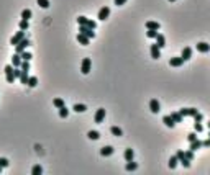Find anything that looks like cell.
Returning a JSON list of instances; mask_svg holds the SVG:
<instances>
[{"instance_id":"1","label":"cell","mask_w":210,"mask_h":175,"mask_svg":"<svg viewBox=\"0 0 210 175\" xmlns=\"http://www.w3.org/2000/svg\"><path fill=\"white\" fill-rule=\"evenodd\" d=\"M28 46H30V39L25 36V38H23V39H21V41L17 44V46H15V51H17V54H21V52H23V51H25Z\"/></svg>"},{"instance_id":"2","label":"cell","mask_w":210,"mask_h":175,"mask_svg":"<svg viewBox=\"0 0 210 175\" xmlns=\"http://www.w3.org/2000/svg\"><path fill=\"white\" fill-rule=\"evenodd\" d=\"M25 36H26V33L23 31V29H20L18 33H15V34L12 36V39H10V44H12V46H17V44H18V43H20Z\"/></svg>"},{"instance_id":"3","label":"cell","mask_w":210,"mask_h":175,"mask_svg":"<svg viewBox=\"0 0 210 175\" xmlns=\"http://www.w3.org/2000/svg\"><path fill=\"white\" fill-rule=\"evenodd\" d=\"M79 33L84 34V36H87L89 39H91V38H95V31H94V29L89 28V26H84V25L79 26Z\"/></svg>"},{"instance_id":"4","label":"cell","mask_w":210,"mask_h":175,"mask_svg":"<svg viewBox=\"0 0 210 175\" xmlns=\"http://www.w3.org/2000/svg\"><path fill=\"white\" fill-rule=\"evenodd\" d=\"M91 67H92L91 57H84L82 64H81V72H82V74H89V72H91Z\"/></svg>"},{"instance_id":"5","label":"cell","mask_w":210,"mask_h":175,"mask_svg":"<svg viewBox=\"0 0 210 175\" xmlns=\"http://www.w3.org/2000/svg\"><path fill=\"white\" fill-rule=\"evenodd\" d=\"M108 17H110V8H108V7H102V8L99 10V15H97V18H99V20H102V21H105Z\"/></svg>"},{"instance_id":"6","label":"cell","mask_w":210,"mask_h":175,"mask_svg":"<svg viewBox=\"0 0 210 175\" xmlns=\"http://www.w3.org/2000/svg\"><path fill=\"white\" fill-rule=\"evenodd\" d=\"M5 75H7V82L8 83H13L15 80V75H13V66H5Z\"/></svg>"},{"instance_id":"7","label":"cell","mask_w":210,"mask_h":175,"mask_svg":"<svg viewBox=\"0 0 210 175\" xmlns=\"http://www.w3.org/2000/svg\"><path fill=\"white\" fill-rule=\"evenodd\" d=\"M179 113L182 115V118L184 116H194L195 113H199V110L197 108H181L179 110Z\"/></svg>"},{"instance_id":"8","label":"cell","mask_w":210,"mask_h":175,"mask_svg":"<svg viewBox=\"0 0 210 175\" xmlns=\"http://www.w3.org/2000/svg\"><path fill=\"white\" fill-rule=\"evenodd\" d=\"M149 110H151V113H159L161 111V105H159V102H158L156 98H153V100L149 102Z\"/></svg>"},{"instance_id":"9","label":"cell","mask_w":210,"mask_h":175,"mask_svg":"<svg viewBox=\"0 0 210 175\" xmlns=\"http://www.w3.org/2000/svg\"><path fill=\"white\" fill-rule=\"evenodd\" d=\"M103 120H105V110L99 108L97 110V113H95V116H94V121L95 123H102Z\"/></svg>"},{"instance_id":"10","label":"cell","mask_w":210,"mask_h":175,"mask_svg":"<svg viewBox=\"0 0 210 175\" xmlns=\"http://www.w3.org/2000/svg\"><path fill=\"white\" fill-rule=\"evenodd\" d=\"M149 52H151V57H153V59H159V57H161V49L158 48V44H151V49H149Z\"/></svg>"},{"instance_id":"11","label":"cell","mask_w":210,"mask_h":175,"mask_svg":"<svg viewBox=\"0 0 210 175\" xmlns=\"http://www.w3.org/2000/svg\"><path fill=\"white\" fill-rule=\"evenodd\" d=\"M182 64H184V59L182 57H171L169 59V66H173V67H181Z\"/></svg>"},{"instance_id":"12","label":"cell","mask_w":210,"mask_h":175,"mask_svg":"<svg viewBox=\"0 0 210 175\" xmlns=\"http://www.w3.org/2000/svg\"><path fill=\"white\" fill-rule=\"evenodd\" d=\"M113 147L112 146H103L102 149H100V155H103V157H108V155H112L113 154Z\"/></svg>"},{"instance_id":"13","label":"cell","mask_w":210,"mask_h":175,"mask_svg":"<svg viewBox=\"0 0 210 175\" xmlns=\"http://www.w3.org/2000/svg\"><path fill=\"white\" fill-rule=\"evenodd\" d=\"M163 123H164L168 128H174V126H176V121L171 118V115H166V116H163Z\"/></svg>"},{"instance_id":"14","label":"cell","mask_w":210,"mask_h":175,"mask_svg":"<svg viewBox=\"0 0 210 175\" xmlns=\"http://www.w3.org/2000/svg\"><path fill=\"white\" fill-rule=\"evenodd\" d=\"M195 48H197L199 52H209L210 51V44H207V43H197Z\"/></svg>"},{"instance_id":"15","label":"cell","mask_w":210,"mask_h":175,"mask_svg":"<svg viewBox=\"0 0 210 175\" xmlns=\"http://www.w3.org/2000/svg\"><path fill=\"white\" fill-rule=\"evenodd\" d=\"M156 44H158V48H159V49H163V48L166 46V38L163 36V34H159V33L156 34Z\"/></svg>"},{"instance_id":"16","label":"cell","mask_w":210,"mask_h":175,"mask_svg":"<svg viewBox=\"0 0 210 175\" xmlns=\"http://www.w3.org/2000/svg\"><path fill=\"white\" fill-rule=\"evenodd\" d=\"M190 56H192V49H190V48H184V49H182V54H181V57L184 59V61H189V59H190Z\"/></svg>"},{"instance_id":"17","label":"cell","mask_w":210,"mask_h":175,"mask_svg":"<svg viewBox=\"0 0 210 175\" xmlns=\"http://www.w3.org/2000/svg\"><path fill=\"white\" fill-rule=\"evenodd\" d=\"M21 64V56L20 54H13L12 56V66L13 67H20Z\"/></svg>"},{"instance_id":"18","label":"cell","mask_w":210,"mask_h":175,"mask_svg":"<svg viewBox=\"0 0 210 175\" xmlns=\"http://www.w3.org/2000/svg\"><path fill=\"white\" fill-rule=\"evenodd\" d=\"M125 160L127 162H130V160H133V157H135V152H133V149H125V154H123Z\"/></svg>"},{"instance_id":"19","label":"cell","mask_w":210,"mask_h":175,"mask_svg":"<svg viewBox=\"0 0 210 175\" xmlns=\"http://www.w3.org/2000/svg\"><path fill=\"white\" fill-rule=\"evenodd\" d=\"M110 133L113 134V136H117V138H122V136H123V131H122L118 126H112V128H110Z\"/></svg>"},{"instance_id":"20","label":"cell","mask_w":210,"mask_h":175,"mask_svg":"<svg viewBox=\"0 0 210 175\" xmlns=\"http://www.w3.org/2000/svg\"><path fill=\"white\" fill-rule=\"evenodd\" d=\"M146 28H148V29H159L161 25L158 23V21H151V20H149V21H146Z\"/></svg>"},{"instance_id":"21","label":"cell","mask_w":210,"mask_h":175,"mask_svg":"<svg viewBox=\"0 0 210 175\" xmlns=\"http://www.w3.org/2000/svg\"><path fill=\"white\" fill-rule=\"evenodd\" d=\"M77 41L81 43L82 46H87V44H89V38L84 36V34H81V33H77Z\"/></svg>"},{"instance_id":"22","label":"cell","mask_w":210,"mask_h":175,"mask_svg":"<svg viewBox=\"0 0 210 175\" xmlns=\"http://www.w3.org/2000/svg\"><path fill=\"white\" fill-rule=\"evenodd\" d=\"M200 147H202V141H199V139L190 142V150H194V152H195L197 149H200Z\"/></svg>"},{"instance_id":"23","label":"cell","mask_w":210,"mask_h":175,"mask_svg":"<svg viewBox=\"0 0 210 175\" xmlns=\"http://www.w3.org/2000/svg\"><path fill=\"white\" fill-rule=\"evenodd\" d=\"M125 169H127L128 172H133V170H136V169H138V164H136V162H133V160H130V162H127Z\"/></svg>"},{"instance_id":"24","label":"cell","mask_w":210,"mask_h":175,"mask_svg":"<svg viewBox=\"0 0 210 175\" xmlns=\"http://www.w3.org/2000/svg\"><path fill=\"white\" fill-rule=\"evenodd\" d=\"M72 110H74V111H77V113H84V111H87V106H86V105L76 103L74 106H72Z\"/></svg>"},{"instance_id":"25","label":"cell","mask_w":210,"mask_h":175,"mask_svg":"<svg viewBox=\"0 0 210 175\" xmlns=\"http://www.w3.org/2000/svg\"><path fill=\"white\" fill-rule=\"evenodd\" d=\"M171 118H173L176 123H182V115L179 111H174V113H171Z\"/></svg>"},{"instance_id":"26","label":"cell","mask_w":210,"mask_h":175,"mask_svg":"<svg viewBox=\"0 0 210 175\" xmlns=\"http://www.w3.org/2000/svg\"><path fill=\"white\" fill-rule=\"evenodd\" d=\"M87 138H89V139H94V141H95V139L100 138V133H99V131H89V133H87Z\"/></svg>"},{"instance_id":"27","label":"cell","mask_w":210,"mask_h":175,"mask_svg":"<svg viewBox=\"0 0 210 175\" xmlns=\"http://www.w3.org/2000/svg\"><path fill=\"white\" fill-rule=\"evenodd\" d=\"M89 20H91V18H87V17H79L77 18V25L79 26H81V25L87 26V25H89Z\"/></svg>"},{"instance_id":"28","label":"cell","mask_w":210,"mask_h":175,"mask_svg":"<svg viewBox=\"0 0 210 175\" xmlns=\"http://www.w3.org/2000/svg\"><path fill=\"white\" fill-rule=\"evenodd\" d=\"M26 85H28V87H31V88L36 87V85H38V79H36V77H28V82H26Z\"/></svg>"},{"instance_id":"29","label":"cell","mask_w":210,"mask_h":175,"mask_svg":"<svg viewBox=\"0 0 210 175\" xmlns=\"http://www.w3.org/2000/svg\"><path fill=\"white\" fill-rule=\"evenodd\" d=\"M28 77H30V75H28V71H21L20 82H21V83H25V85H26V82H28Z\"/></svg>"},{"instance_id":"30","label":"cell","mask_w":210,"mask_h":175,"mask_svg":"<svg viewBox=\"0 0 210 175\" xmlns=\"http://www.w3.org/2000/svg\"><path fill=\"white\" fill-rule=\"evenodd\" d=\"M53 105H54V106H56V108H61V106H64V105H66V103H64V100H62V98H54V100H53Z\"/></svg>"},{"instance_id":"31","label":"cell","mask_w":210,"mask_h":175,"mask_svg":"<svg viewBox=\"0 0 210 175\" xmlns=\"http://www.w3.org/2000/svg\"><path fill=\"white\" fill-rule=\"evenodd\" d=\"M41 174H43L41 165H33V169H31V175H41Z\"/></svg>"},{"instance_id":"32","label":"cell","mask_w":210,"mask_h":175,"mask_svg":"<svg viewBox=\"0 0 210 175\" xmlns=\"http://www.w3.org/2000/svg\"><path fill=\"white\" fill-rule=\"evenodd\" d=\"M30 18H31V10L25 8L21 12V20H30Z\"/></svg>"},{"instance_id":"33","label":"cell","mask_w":210,"mask_h":175,"mask_svg":"<svg viewBox=\"0 0 210 175\" xmlns=\"http://www.w3.org/2000/svg\"><path fill=\"white\" fill-rule=\"evenodd\" d=\"M20 56H21V61H31V59H33V54H31V52H26V51H23Z\"/></svg>"},{"instance_id":"34","label":"cell","mask_w":210,"mask_h":175,"mask_svg":"<svg viewBox=\"0 0 210 175\" xmlns=\"http://www.w3.org/2000/svg\"><path fill=\"white\" fill-rule=\"evenodd\" d=\"M177 162H179V159H177V155H173V157L169 159V167H171V169H176Z\"/></svg>"},{"instance_id":"35","label":"cell","mask_w":210,"mask_h":175,"mask_svg":"<svg viewBox=\"0 0 210 175\" xmlns=\"http://www.w3.org/2000/svg\"><path fill=\"white\" fill-rule=\"evenodd\" d=\"M67 115H69V110H67L66 105H64V106L59 108V116H61V118H67Z\"/></svg>"},{"instance_id":"36","label":"cell","mask_w":210,"mask_h":175,"mask_svg":"<svg viewBox=\"0 0 210 175\" xmlns=\"http://www.w3.org/2000/svg\"><path fill=\"white\" fill-rule=\"evenodd\" d=\"M179 162H181L182 165L185 167V169H187V167H190V159H187L185 155H184V157H181V159H179Z\"/></svg>"},{"instance_id":"37","label":"cell","mask_w":210,"mask_h":175,"mask_svg":"<svg viewBox=\"0 0 210 175\" xmlns=\"http://www.w3.org/2000/svg\"><path fill=\"white\" fill-rule=\"evenodd\" d=\"M18 26H20V29L26 31V29L30 28V23H28V20H21V21H20V25H18Z\"/></svg>"},{"instance_id":"38","label":"cell","mask_w":210,"mask_h":175,"mask_svg":"<svg viewBox=\"0 0 210 175\" xmlns=\"http://www.w3.org/2000/svg\"><path fill=\"white\" fill-rule=\"evenodd\" d=\"M20 69L21 71H30V61H21Z\"/></svg>"},{"instance_id":"39","label":"cell","mask_w":210,"mask_h":175,"mask_svg":"<svg viewBox=\"0 0 210 175\" xmlns=\"http://www.w3.org/2000/svg\"><path fill=\"white\" fill-rule=\"evenodd\" d=\"M38 5H40L41 8H48V7H49V0H38Z\"/></svg>"},{"instance_id":"40","label":"cell","mask_w":210,"mask_h":175,"mask_svg":"<svg viewBox=\"0 0 210 175\" xmlns=\"http://www.w3.org/2000/svg\"><path fill=\"white\" fill-rule=\"evenodd\" d=\"M192 118H194V121H195V123H202V120H204V115H202V113H195Z\"/></svg>"},{"instance_id":"41","label":"cell","mask_w":210,"mask_h":175,"mask_svg":"<svg viewBox=\"0 0 210 175\" xmlns=\"http://www.w3.org/2000/svg\"><path fill=\"white\" fill-rule=\"evenodd\" d=\"M8 159H5V157H0V167L2 169H5V167H8Z\"/></svg>"},{"instance_id":"42","label":"cell","mask_w":210,"mask_h":175,"mask_svg":"<svg viewBox=\"0 0 210 175\" xmlns=\"http://www.w3.org/2000/svg\"><path fill=\"white\" fill-rule=\"evenodd\" d=\"M156 34H158V29H148L146 31V36L148 38H156Z\"/></svg>"},{"instance_id":"43","label":"cell","mask_w":210,"mask_h":175,"mask_svg":"<svg viewBox=\"0 0 210 175\" xmlns=\"http://www.w3.org/2000/svg\"><path fill=\"white\" fill-rule=\"evenodd\" d=\"M13 75H15V79H20V75H21L20 67H13Z\"/></svg>"},{"instance_id":"44","label":"cell","mask_w":210,"mask_h":175,"mask_svg":"<svg viewBox=\"0 0 210 175\" xmlns=\"http://www.w3.org/2000/svg\"><path fill=\"white\" fill-rule=\"evenodd\" d=\"M194 129H195L197 133H202V131H204V126H202V123H194Z\"/></svg>"},{"instance_id":"45","label":"cell","mask_w":210,"mask_h":175,"mask_svg":"<svg viewBox=\"0 0 210 175\" xmlns=\"http://www.w3.org/2000/svg\"><path fill=\"white\" fill-rule=\"evenodd\" d=\"M184 155H185V157H187V159H190V160H194V150H184Z\"/></svg>"},{"instance_id":"46","label":"cell","mask_w":210,"mask_h":175,"mask_svg":"<svg viewBox=\"0 0 210 175\" xmlns=\"http://www.w3.org/2000/svg\"><path fill=\"white\" fill-rule=\"evenodd\" d=\"M187 139H189V142L195 141V139H197V134H195V133H189V134H187Z\"/></svg>"},{"instance_id":"47","label":"cell","mask_w":210,"mask_h":175,"mask_svg":"<svg viewBox=\"0 0 210 175\" xmlns=\"http://www.w3.org/2000/svg\"><path fill=\"white\" fill-rule=\"evenodd\" d=\"M127 2H128V0H115V5H117V7H120V5H125Z\"/></svg>"},{"instance_id":"48","label":"cell","mask_w":210,"mask_h":175,"mask_svg":"<svg viewBox=\"0 0 210 175\" xmlns=\"http://www.w3.org/2000/svg\"><path fill=\"white\" fill-rule=\"evenodd\" d=\"M202 146L204 147H210V138L205 139V141H202Z\"/></svg>"},{"instance_id":"49","label":"cell","mask_w":210,"mask_h":175,"mask_svg":"<svg viewBox=\"0 0 210 175\" xmlns=\"http://www.w3.org/2000/svg\"><path fill=\"white\" fill-rule=\"evenodd\" d=\"M177 159H181V157H184V150H177Z\"/></svg>"},{"instance_id":"50","label":"cell","mask_w":210,"mask_h":175,"mask_svg":"<svg viewBox=\"0 0 210 175\" xmlns=\"http://www.w3.org/2000/svg\"><path fill=\"white\" fill-rule=\"evenodd\" d=\"M207 126H209V129H210V121H209V123H207Z\"/></svg>"},{"instance_id":"51","label":"cell","mask_w":210,"mask_h":175,"mask_svg":"<svg viewBox=\"0 0 210 175\" xmlns=\"http://www.w3.org/2000/svg\"><path fill=\"white\" fill-rule=\"evenodd\" d=\"M0 172H2V167H0Z\"/></svg>"},{"instance_id":"52","label":"cell","mask_w":210,"mask_h":175,"mask_svg":"<svg viewBox=\"0 0 210 175\" xmlns=\"http://www.w3.org/2000/svg\"><path fill=\"white\" fill-rule=\"evenodd\" d=\"M169 2H174V0H169Z\"/></svg>"},{"instance_id":"53","label":"cell","mask_w":210,"mask_h":175,"mask_svg":"<svg viewBox=\"0 0 210 175\" xmlns=\"http://www.w3.org/2000/svg\"><path fill=\"white\" fill-rule=\"evenodd\" d=\"M209 138H210V133H209Z\"/></svg>"}]
</instances>
